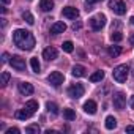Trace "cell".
<instances>
[{"mask_svg":"<svg viewBox=\"0 0 134 134\" xmlns=\"http://www.w3.org/2000/svg\"><path fill=\"white\" fill-rule=\"evenodd\" d=\"M7 134H19V129L18 128H10V129H7Z\"/></svg>","mask_w":134,"mask_h":134,"instance_id":"cell-29","label":"cell"},{"mask_svg":"<svg viewBox=\"0 0 134 134\" xmlns=\"http://www.w3.org/2000/svg\"><path fill=\"white\" fill-rule=\"evenodd\" d=\"M65 30H66V24H65V22H55V24L51 27V33H52V35L63 33Z\"/></svg>","mask_w":134,"mask_h":134,"instance_id":"cell-13","label":"cell"},{"mask_svg":"<svg viewBox=\"0 0 134 134\" xmlns=\"http://www.w3.org/2000/svg\"><path fill=\"white\" fill-rule=\"evenodd\" d=\"M90 25L93 30H101L106 25V16L104 14H96L90 19Z\"/></svg>","mask_w":134,"mask_h":134,"instance_id":"cell-6","label":"cell"},{"mask_svg":"<svg viewBox=\"0 0 134 134\" xmlns=\"http://www.w3.org/2000/svg\"><path fill=\"white\" fill-rule=\"evenodd\" d=\"M10 2H11V0H2V3H3V5H8Z\"/></svg>","mask_w":134,"mask_h":134,"instance_id":"cell-37","label":"cell"},{"mask_svg":"<svg viewBox=\"0 0 134 134\" xmlns=\"http://www.w3.org/2000/svg\"><path fill=\"white\" fill-rule=\"evenodd\" d=\"M46 134H57V131H54V129H47Z\"/></svg>","mask_w":134,"mask_h":134,"instance_id":"cell-35","label":"cell"},{"mask_svg":"<svg viewBox=\"0 0 134 134\" xmlns=\"http://www.w3.org/2000/svg\"><path fill=\"white\" fill-rule=\"evenodd\" d=\"M25 107H27L32 114H35V112L38 110V103H36L35 99H30V101H27V103H25Z\"/></svg>","mask_w":134,"mask_h":134,"instance_id":"cell-21","label":"cell"},{"mask_svg":"<svg viewBox=\"0 0 134 134\" xmlns=\"http://www.w3.org/2000/svg\"><path fill=\"white\" fill-rule=\"evenodd\" d=\"M73 29H74V30H77V29H81V24H79V22H77V24L74 22V24H73Z\"/></svg>","mask_w":134,"mask_h":134,"instance_id":"cell-34","label":"cell"},{"mask_svg":"<svg viewBox=\"0 0 134 134\" xmlns=\"http://www.w3.org/2000/svg\"><path fill=\"white\" fill-rule=\"evenodd\" d=\"M58 57V51L55 49V47H46L44 51H43V58H46V60H55Z\"/></svg>","mask_w":134,"mask_h":134,"instance_id":"cell-10","label":"cell"},{"mask_svg":"<svg viewBox=\"0 0 134 134\" xmlns=\"http://www.w3.org/2000/svg\"><path fill=\"white\" fill-rule=\"evenodd\" d=\"M62 49H63L65 52H68V54H70V52H73V51H74V46H73V43H71V41H65V43L62 44Z\"/></svg>","mask_w":134,"mask_h":134,"instance_id":"cell-26","label":"cell"},{"mask_svg":"<svg viewBox=\"0 0 134 134\" xmlns=\"http://www.w3.org/2000/svg\"><path fill=\"white\" fill-rule=\"evenodd\" d=\"M109 8L115 14H118V16H123L126 13V5H125L123 0H110V2H109Z\"/></svg>","mask_w":134,"mask_h":134,"instance_id":"cell-3","label":"cell"},{"mask_svg":"<svg viewBox=\"0 0 134 134\" xmlns=\"http://www.w3.org/2000/svg\"><path fill=\"white\" fill-rule=\"evenodd\" d=\"M14 115H16V118H18V120H27V118H30L33 114H32V112H30V110L24 106V107H22V109H19Z\"/></svg>","mask_w":134,"mask_h":134,"instance_id":"cell-12","label":"cell"},{"mask_svg":"<svg viewBox=\"0 0 134 134\" xmlns=\"http://www.w3.org/2000/svg\"><path fill=\"white\" fill-rule=\"evenodd\" d=\"M96 103L93 101V99H88L85 104H84V110L87 112V114H90V115H93V114H96Z\"/></svg>","mask_w":134,"mask_h":134,"instance_id":"cell-15","label":"cell"},{"mask_svg":"<svg viewBox=\"0 0 134 134\" xmlns=\"http://www.w3.org/2000/svg\"><path fill=\"white\" fill-rule=\"evenodd\" d=\"M84 92H85V88H84L82 84H74V85H71L68 88V95L73 99H79L81 96H84Z\"/></svg>","mask_w":134,"mask_h":134,"instance_id":"cell-5","label":"cell"},{"mask_svg":"<svg viewBox=\"0 0 134 134\" xmlns=\"http://www.w3.org/2000/svg\"><path fill=\"white\" fill-rule=\"evenodd\" d=\"M126 132H134V126H126Z\"/></svg>","mask_w":134,"mask_h":134,"instance_id":"cell-33","label":"cell"},{"mask_svg":"<svg viewBox=\"0 0 134 134\" xmlns=\"http://www.w3.org/2000/svg\"><path fill=\"white\" fill-rule=\"evenodd\" d=\"M46 109H47L52 115H57V114H58V107H57L55 103H51V101H49V103L46 104Z\"/></svg>","mask_w":134,"mask_h":134,"instance_id":"cell-23","label":"cell"},{"mask_svg":"<svg viewBox=\"0 0 134 134\" xmlns=\"http://www.w3.org/2000/svg\"><path fill=\"white\" fill-rule=\"evenodd\" d=\"M22 19H24L27 24H30V25L35 22V19H33V14H32V13H29V11H24V13H22Z\"/></svg>","mask_w":134,"mask_h":134,"instance_id":"cell-24","label":"cell"},{"mask_svg":"<svg viewBox=\"0 0 134 134\" xmlns=\"http://www.w3.org/2000/svg\"><path fill=\"white\" fill-rule=\"evenodd\" d=\"M85 71H87V70H85V66H82V65H74L71 73H73L74 77H84V76L87 74Z\"/></svg>","mask_w":134,"mask_h":134,"instance_id":"cell-14","label":"cell"},{"mask_svg":"<svg viewBox=\"0 0 134 134\" xmlns=\"http://www.w3.org/2000/svg\"><path fill=\"white\" fill-rule=\"evenodd\" d=\"M95 2H96V0H85V3H87V7H88V8H87V10H92V8H90V7H92V5H93V3H95Z\"/></svg>","mask_w":134,"mask_h":134,"instance_id":"cell-30","label":"cell"},{"mask_svg":"<svg viewBox=\"0 0 134 134\" xmlns=\"http://www.w3.org/2000/svg\"><path fill=\"white\" fill-rule=\"evenodd\" d=\"M132 76H134V70H132Z\"/></svg>","mask_w":134,"mask_h":134,"instance_id":"cell-39","label":"cell"},{"mask_svg":"<svg viewBox=\"0 0 134 134\" xmlns=\"http://www.w3.org/2000/svg\"><path fill=\"white\" fill-rule=\"evenodd\" d=\"M30 66H32V70H33L35 73H40V70H41V65H40V62H38L36 57L30 58Z\"/></svg>","mask_w":134,"mask_h":134,"instance_id":"cell-22","label":"cell"},{"mask_svg":"<svg viewBox=\"0 0 134 134\" xmlns=\"http://www.w3.org/2000/svg\"><path fill=\"white\" fill-rule=\"evenodd\" d=\"M129 107H131V109H134V95L129 98Z\"/></svg>","mask_w":134,"mask_h":134,"instance_id":"cell-32","label":"cell"},{"mask_svg":"<svg viewBox=\"0 0 134 134\" xmlns=\"http://www.w3.org/2000/svg\"><path fill=\"white\" fill-rule=\"evenodd\" d=\"M131 24H132V25H134V16H132V18H131Z\"/></svg>","mask_w":134,"mask_h":134,"instance_id":"cell-38","label":"cell"},{"mask_svg":"<svg viewBox=\"0 0 134 134\" xmlns=\"http://www.w3.org/2000/svg\"><path fill=\"white\" fill-rule=\"evenodd\" d=\"M40 131H41V129H40L38 125H30V126L25 128V132H27V134H38Z\"/></svg>","mask_w":134,"mask_h":134,"instance_id":"cell-25","label":"cell"},{"mask_svg":"<svg viewBox=\"0 0 134 134\" xmlns=\"http://www.w3.org/2000/svg\"><path fill=\"white\" fill-rule=\"evenodd\" d=\"M62 14H63L65 18H68V19H76V18L79 16V11H77V8H74V7H65V8L62 10Z\"/></svg>","mask_w":134,"mask_h":134,"instance_id":"cell-9","label":"cell"},{"mask_svg":"<svg viewBox=\"0 0 134 134\" xmlns=\"http://www.w3.org/2000/svg\"><path fill=\"white\" fill-rule=\"evenodd\" d=\"M8 82H10V73L3 71V73H2V82H0V84H2V87H5Z\"/></svg>","mask_w":134,"mask_h":134,"instance_id":"cell-27","label":"cell"},{"mask_svg":"<svg viewBox=\"0 0 134 134\" xmlns=\"http://www.w3.org/2000/svg\"><path fill=\"white\" fill-rule=\"evenodd\" d=\"M103 79H104V71H95L90 76V82H99Z\"/></svg>","mask_w":134,"mask_h":134,"instance_id":"cell-19","label":"cell"},{"mask_svg":"<svg viewBox=\"0 0 134 134\" xmlns=\"http://www.w3.org/2000/svg\"><path fill=\"white\" fill-rule=\"evenodd\" d=\"M13 41L14 44L22 49V51H32L33 46H35V38L33 35L29 32V30H22V29H18L13 32Z\"/></svg>","mask_w":134,"mask_h":134,"instance_id":"cell-1","label":"cell"},{"mask_svg":"<svg viewBox=\"0 0 134 134\" xmlns=\"http://www.w3.org/2000/svg\"><path fill=\"white\" fill-rule=\"evenodd\" d=\"M40 8L43 11H51L54 8V2H52V0H41V2H40Z\"/></svg>","mask_w":134,"mask_h":134,"instance_id":"cell-16","label":"cell"},{"mask_svg":"<svg viewBox=\"0 0 134 134\" xmlns=\"http://www.w3.org/2000/svg\"><path fill=\"white\" fill-rule=\"evenodd\" d=\"M128 74H129V68H128V65H118V66H115L114 71H112L114 79H115L117 82H120V84L126 82Z\"/></svg>","mask_w":134,"mask_h":134,"instance_id":"cell-2","label":"cell"},{"mask_svg":"<svg viewBox=\"0 0 134 134\" xmlns=\"http://www.w3.org/2000/svg\"><path fill=\"white\" fill-rule=\"evenodd\" d=\"M10 63H11L13 68L18 70V71H24V70H25V62H24V58L19 57V55H13L11 60H10Z\"/></svg>","mask_w":134,"mask_h":134,"instance_id":"cell-8","label":"cell"},{"mask_svg":"<svg viewBox=\"0 0 134 134\" xmlns=\"http://www.w3.org/2000/svg\"><path fill=\"white\" fill-rule=\"evenodd\" d=\"M107 52H109L110 57H118V55L121 54V47H120V46H109Z\"/></svg>","mask_w":134,"mask_h":134,"instance_id":"cell-18","label":"cell"},{"mask_svg":"<svg viewBox=\"0 0 134 134\" xmlns=\"http://www.w3.org/2000/svg\"><path fill=\"white\" fill-rule=\"evenodd\" d=\"M63 117L68 120V121H71V120L76 118V112L73 109H63Z\"/></svg>","mask_w":134,"mask_h":134,"instance_id":"cell-20","label":"cell"},{"mask_svg":"<svg viewBox=\"0 0 134 134\" xmlns=\"http://www.w3.org/2000/svg\"><path fill=\"white\" fill-rule=\"evenodd\" d=\"M47 81H49V84H52L54 87H60V85L63 84V81H65V76H63L60 71H52V73L47 76Z\"/></svg>","mask_w":134,"mask_h":134,"instance_id":"cell-7","label":"cell"},{"mask_svg":"<svg viewBox=\"0 0 134 134\" xmlns=\"http://www.w3.org/2000/svg\"><path fill=\"white\" fill-rule=\"evenodd\" d=\"M8 58H10V55H8V54H7V52H5V54H3V55H2V62H3V63H5V62H8Z\"/></svg>","mask_w":134,"mask_h":134,"instance_id":"cell-31","label":"cell"},{"mask_svg":"<svg viewBox=\"0 0 134 134\" xmlns=\"http://www.w3.org/2000/svg\"><path fill=\"white\" fill-rule=\"evenodd\" d=\"M19 92H21L22 95H25V96H30V95H33L35 88H33V85L29 84V82H21V84H19Z\"/></svg>","mask_w":134,"mask_h":134,"instance_id":"cell-11","label":"cell"},{"mask_svg":"<svg viewBox=\"0 0 134 134\" xmlns=\"http://www.w3.org/2000/svg\"><path fill=\"white\" fill-rule=\"evenodd\" d=\"M129 43H131V44H132V46H134V33H132V35H131V36H129Z\"/></svg>","mask_w":134,"mask_h":134,"instance_id":"cell-36","label":"cell"},{"mask_svg":"<svg viewBox=\"0 0 134 134\" xmlns=\"http://www.w3.org/2000/svg\"><path fill=\"white\" fill-rule=\"evenodd\" d=\"M112 103H114V107H115L117 110H123V107H125V104H126V96H125V93H123V92L114 93Z\"/></svg>","mask_w":134,"mask_h":134,"instance_id":"cell-4","label":"cell"},{"mask_svg":"<svg viewBox=\"0 0 134 134\" xmlns=\"http://www.w3.org/2000/svg\"><path fill=\"white\" fill-rule=\"evenodd\" d=\"M106 128L107 129H115L117 128V120H115V117H112V115H109L107 118H106Z\"/></svg>","mask_w":134,"mask_h":134,"instance_id":"cell-17","label":"cell"},{"mask_svg":"<svg viewBox=\"0 0 134 134\" xmlns=\"http://www.w3.org/2000/svg\"><path fill=\"white\" fill-rule=\"evenodd\" d=\"M110 40H112V41H115V43H118V41H121V40H123V35H121L120 32H114V33L110 35Z\"/></svg>","mask_w":134,"mask_h":134,"instance_id":"cell-28","label":"cell"}]
</instances>
